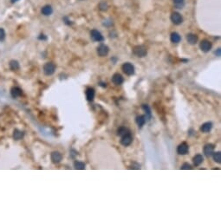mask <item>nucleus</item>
<instances>
[{
	"label": "nucleus",
	"mask_w": 221,
	"mask_h": 221,
	"mask_svg": "<svg viewBox=\"0 0 221 221\" xmlns=\"http://www.w3.org/2000/svg\"><path fill=\"white\" fill-rule=\"evenodd\" d=\"M147 121H148V120H147V117L146 115H139L135 119V121H136L139 128H142L143 126L145 125V123L147 122Z\"/></svg>",
	"instance_id": "4468645a"
},
{
	"label": "nucleus",
	"mask_w": 221,
	"mask_h": 221,
	"mask_svg": "<svg viewBox=\"0 0 221 221\" xmlns=\"http://www.w3.org/2000/svg\"><path fill=\"white\" fill-rule=\"evenodd\" d=\"M129 130L127 128H125V127H121V128H119V129H118V130H117V135H119V136H122V135H126V134L129 133Z\"/></svg>",
	"instance_id": "393cba45"
},
{
	"label": "nucleus",
	"mask_w": 221,
	"mask_h": 221,
	"mask_svg": "<svg viewBox=\"0 0 221 221\" xmlns=\"http://www.w3.org/2000/svg\"><path fill=\"white\" fill-rule=\"evenodd\" d=\"M50 158H51V161H52L53 163L57 164V163L61 162V161L62 160V153H60L59 152L54 151V152L51 153Z\"/></svg>",
	"instance_id": "6e6552de"
},
{
	"label": "nucleus",
	"mask_w": 221,
	"mask_h": 221,
	"mask_svg": "<svg viewBox=\"0 0 221 221\" xmlns=\"http://www.w3.org/2000/svg\"><path fill=\"white\" fill-rule=\"evenodd\" d=\"M214 153V146L212 144H207L204 147V153L206 157H211Z\"/></svg>",
	"instance_id": "ddd939ff"
},
{
	"label": "nucleus",
	"mask_w": 221,
	"mask_h": 221,
	"mask_svg": "<svg viewBox=\"0 0 221 221\" xmlns=\"http://www.w3.org/2000/svg\"><path fill=\"white\" fill-rule=\"evenodd\" d=\"M171 20H172V22L174 24L179 25V24L182 23L183 17H182V16L179 12H173L172 15H171Z\"/></svg>",
	"instance_id": "0eeeda50"
},
{
	"label": "nucleus",
	"mask_w": 221,
	"mask_h": 221,
	"mask_svg": "<svg viewBox=\"0 0 221 221\" xmlns=\"http://www.w3.org/2000/svg\"><path fill=\"white\" fill-rule=\"evenodd\" d=\"M220 52H221V50H220V49H218V50L215 51V55H216L217 56H220Z\"/></svg>",
	"instance_id": "7c9ffc66"
},
{
	"label": "nucleus",
	"mask_w": 221,
	"mask_h": 221,
	"mask_svg": "<svg viewBox=\"0 0 221 221\" xmlns=\"http://www.w3.org/2000/svg\"><path fill=\"white\" fill-rule=\"evenodd\" d=\"M121 69L127 76H133L135 74V67L130 62H125V64H123Z\"/></svg>",
	"instance_id": "f257e3e1"
},
{
	"label": "nucleus",
	"mask_w": 221,
	"mask_h": 221,
	"mask_svg": "<svg viewBox=\"0 0 221 221\" xmlns=\"http://www.w3.org/2000/svg\"><path fill=\"white\" fill-rule=\"evenodd\" d=\"M23 133L18 129H15L14 132H13V138L16 140V141H19L23 138Z\"/></svg>",
	"instance_id": "412c9836"
},
{
	"label": "nucleus",
	"mask_w": 221,
	"mask_h": 221,
	"mask_svg": "<svg viewBox=\"0 0 221 221\" xmlns=\"http://www.w3.org/2000/svg\"><path fill=\"white\" fill-rule=\"evenodd\" d=\"M212 122H205L202 126H201V131L203 132V133H208V132H210L211 131V129H212Z\"/></svg>",
	"instance_id": "a211bd4d"
},
{
	"label": "nucleus",
	"mask_w": 221,
	"mask_h": 221,
	"mask_svg": "<svg viewBox=\"0 0 221 221\" xmlns=\"http://www.w3.org/2000/svg\"><path fill=\"white\" fill-rule=\"evenodd\" d=\"M186 41L188 42V44H190L192 45L195 44L198 41V37L195 34L193 33H189L186 35Z\"/></svg>",
	"instance_id": "dca6fc26"
},
{
	"label": "nucleus",
	"mask_w": 221,
	"mask_h": 221,
	"mask_svg": "<svg viewBox=\"0 0 221 221\" xmlns=\"http://www.w3.org/2000/svg\"><path fill=\"white\" fill-rule=\"evenodd\" d=\"M133 141V136L131 135L130 132L127 133L126 135H122L121 136V144L124 147H128L129 146Z\"/></svg>",
	"instance_id": "20e7f679"
},
{
	"label": "nucleus",
	"mask_w": 221,
	"mask_h": 221,
	"mask_svg": "<svg viewBox=\"0 0 221 221\" xmlns=\"http://www.w3.org/2000/svg\"><path fill=\"white\" fill-rule=\"evenodd\" d=\"M10 68L11 70H17L19 69V64L17 61L12 60L10 62Z\"/></svg>",
	"instance_id": "5701e85b"
},
{
	"label": "nucleus",
	"mask_w": 221,
	"mask_h": 221,
	"mask_svg": "<svg viewBox=\"0 0 221 221\" xmlns=\"http://www.w3.org/2000/svg\"><path fill=\"white\" fill-rule=\"evenodd\" d=\"M108 51H109V49L105 44H101L97 48V54L100 56H106L108 54Z\"/></svg>",
	"instance_id": "1a4fd4ad"
},
{
	"label": "nucleus",
	"mask_w": 221,
	"mask_h": 221,
	"mask_svg": "<svg viewBox=\"0 0 221 221\" xmlns=\"http://www.w3.org/2000/svg\"><path fill=\"white\" fill-rule=\"evenodd\" d=\"M94 94H96V91L93 88H88L86 89V98L88 102H93L94 99Z\"/></svg>",
	"instance_id": "9b49d317"
},
{
	"label": "nucleus",
	"mask_w": 221,
	"mask_h": 221,
	"mask_svg": "<svg viewBox=\"0 0 221 221\" xmlns=\"http://www.w3.org/2000/svg\"><path fill=\"white\" fill-rule=\"evenodd\" d=\"M11 96H12L13 98H17V97H19V96H22V94H23V91H22V89H21L20 88H18V87H14V88H12L11 90Z\"/></svg>",
	"instance_id": "2eb2a0df"
},
{
	"label": "nucleus",
	"mask_w": 221,
	"mask_h": 221,
	"mask_svg": "<svg viewBox=\"0 0 221 221\" xmlns=\"http://www.w3.org/2000/svg\"><path fill=\"white\" fill-rule=\"evenodd\" d=\"M193 161H194V165L195 167H198L200 164H202V162L204 161V158H203V156L201 154H197V155H195L194 157Z\"/></svg>",
	"instance_id": "f3484780"
},
{
	"label": "nucleus",
	"mask_w": 221,
	"mask_h": 221,
	"mask_svg": "<svg viewBox=\"0 0 221 221\" xmlns=\"http://www.w3.org/2000/svg\"><path fill=\"white\" fill-rule=\"evenodd\" d=\"M112 82L115 85H121L123 83V77H122V76L121 74L115 73L112 76Z\"/></svg>",
	"instance_id": "f8f14e48"
},
{
	"label": "nucleus",
	"mask_w": 221,
	"mask_h": 221,
	"mask_svg": "<svg viewBox=\"0 0 221 221\" xmlns=\"http://www.w3.org/2000/svg\"><path fill=\"white\" fill-rule=\"evenodd\" d=\"M74 167H75V169H77V170H83L85 168V164L82 161H75Z\"/></svg>",
	"instance_id": "b1692460"
},
{
	"label": "nucleus",
	"mask_w": 221,
	"mask_h": 221,
	"mask_svg": "<svg viewBox=\"0 0 221 221\" xmlns=\"http://www.w3.org/2000/svg\"><path fill=\"white\" fill-rule=\"evenodd\" d=\"M5 30L2 28H0V41H3L5 39Z\"/></svg>",
	"instance_id": "c85d7f7f"
},
{
	"label": "nucleus",
	"mask_w": 221,
	"mask_h": 221,
	"mask_svg": "<svg viewBox=\"0 0 221 221\" xmlns=\"http://www.w3.org/2000/svg\"><path fill=\"white\" fill-rule=\"evenodd\" d=\"M130 169H140L141 168V165L137 164V163H134V165L129 167Z\"/></svg>",
	"instance_id": "c756f323"
},
{
	"label": "nucleus",
	"mask_w": 221,
	"mask_h": 221,
	"mask_svg": "<svg viewBox=\"0 0 221 221\" xmlns=\"http://www.w3.org/2000/svg\"><path fill=\"white\" fill-rule=\"evenodd\" d=\"M99 7H100V9H101L102 11H105V10L108 9V5H107L106 2H102V3L99 5Z\"/></svg>",
	"instance_id": "cd10ccee"
},
{
	"label": "nucleus",
	"mask_w": 221,
	"mask_h": 221,
	"mask_svg": "<svg viewBox=\"0 0 221 221\" xmlns=\"http://www.w3.org/2000/svg\"><path fill=\"white\" fill-rule=\"evenodd\" d=\"M52 11H53V10L50 5H45L42 8V13L44 16H50L52 13Z\"/></svg>",
	"instance_id": "aec40b11"
},
{
	"label": "nucleus",
	"mask_w": 221,
	"mask_h": 221,
	"mask_svg": "<svg viewBox=\"0 0 221 221\" xmlns=\"http://www.w3.org/2000/svg\"><path fill=\"white\" fill-rule=\"evenodd\" d=\"M173 1L175 4H181V3L184 1V0H173Z\"/></svg>",
	"instance_id": "2f4dec72"
},
{
	"label": "nucleus",
	"mask_w": 221,
	"mask_h": 221,
	"mask_svg": "<svg viewBox=\"0 0 221 221\" xmlns=\"http://www.w3.org/2000/svg\"><path fill=\"white\" fill-rule=\"evenodd\" d=\"M133 52L134 54L138 56V57H144L147 56V50L144 46L142 45H137L135 46L134 49H133Z\"/></svg>",
	"instance_id": "f03ea898"
},
{
	"label": "nucleus",
	"mask_w": 221,
	"mask_h": 221,
	"mask_svg": "<svg viewBox=\"0 0 221 221\" xmlns=\"http://www.w3.org/2000/svg\"><path fill=\"white\" fill-rule=\"evenodd\" d=\"M180 169H183V170H190V169H193V167H192V166H191L190 164L184 163V164L181 166Z\"/></svg>",
	"instance_id": "bb28decb"
},
{
	"label": "nucleus",
	"mask_w": 221,
	"mask_h": 221,
	"mask_svg": "<svg viewBox=\"0 0 221 221\" xmlns=\"http://www.w3.org/2000/svg\"><path fill=\"white\" fill-rule=\"evenodd\" d=\"M212 156L213 157V160H214L215 162H217V163H220L221 162V153L220 152L213 153Z\"/></svg>",
	"instance_id": "a878e982"
},
{
	"label": "nucleus",
	"mask_w": 221,
	"mask_h": 221,
	"mask_svg": "<svg viewBox=\"0 0 221 221\" xmlns=\"http://www.w3.org/2000/svg\"><path fill=\"white\" fill-rule=\"evenodd\" d=\"M11 1L12 2V3H15V2H17V1H18V0H11Z\"/></svg>",
	"instance_id": "473e14b6"
},
{
	"label": "nucleus",
	"mask_w": 221,
	"mask_h": 221,
	"mask_svg": "<svg viewBox=\"0 0 221 221\" xmlns=\"http://www.w3.org/2000/svg\"><path fill=\"white\" fill-rule=\"evenodd\" d=\"M56 65L53 62H47L44 65V72L46 76H51L55 73Z\"/></svg>",
	"instance_id": "7ed1b4c3"
},
{
	"label": "nucleus",
	"mask_w": 221,
	"mask_h": 221,
	"mask_svg": "<svg viewBox=\"0 0 221 221\" xmlns=\"http://www.w3.org/2000/svg\"><path fill=\"white\" fill-rule=\"evenodd\" d=\"M200 48L204 52H208L212 49V44L208 40H203L200 44Z\"/></svg>",
	"instance_id": "9d476101"
},
{
	"label": "nucleus",
	"mask_w": 221,
	"mask_h": 221,
	"mask_svg": "<svg viewBox=\"0 0 221 221\" xmlns=\"http://www.w3.org/2000/svg\"><path fill=\"white\" fill-rule=\"evenodd\" d=\"M170 40H171V42L173 43V44H178V43L180 42L181 38H180V36H179L177 32H173V33L171 34Z\"/></svg>",
	"instance_id": "6ab92c4d"
},
{
	"label": "nucleus",
	"mask_w": 221,
	"mask_h": 221,
	"mask_svg": "<svg viewBox=\"0 0 221 221\" xmlns=\"http://www.w3.org/2000/svg\"><path fill=\"white\" fill-rule=\"evenodd\" d=\"M189 151V146L186 142H182L179 144L177 147V153L180 155H185L188 153Z\"/></svg>",
	"instance_id": "423d86ee"
},
{
	"label": "nucleus",
	"mask_w": 221,
	"mask_h": 221,
	"mask_svg": "<svg viewBox=\"0 0 221 221\" xmlns=\"http://www.w3.org/2000/svg\"><path fill=\"white\" fill-rule=\"evenodd\" d=\"M90 37H91V38H92L94 41H96V42H102V41L104 40V38H103V36L102 35V33L100 32V31L96 30V29L91 30Z\"/></svg>",
	"instance_id": "39448f33"
},
{
	"label": "nucleus",
	"mask_w": 221,
	"mask_h": 221,
	"mask_svg": "<svg viewBox=\"0 0 221 221\" xmlns=\"http://www.w3.org/2000/svg\"><path fill=\"white\" fill-rule=\"evenodd\" d=\"M142 109L145 111L146 115H147V120L149 121V120L151 119V117H152V115H151V109H150L149 106H148V105H147V104H143V105H142Z\"/></svg>",
	"instance_id": "4be33fe9"
}]
</instances>
